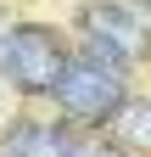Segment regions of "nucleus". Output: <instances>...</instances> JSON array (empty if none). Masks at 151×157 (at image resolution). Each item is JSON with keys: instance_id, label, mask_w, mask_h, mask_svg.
Masks as SVG:
<instances>
[{"instance_id": "obj_1", "label": "nucleus", "mask_w": 151, "mask_h": 157, "mask_svg": "<svg viewBox=\"0 0 151 157\" xmlns=\"http://www.w3.org/2000/svg\"><path fill=\"white\" fill-rule=\"evenodd\" d=\"M0 67H6L23 90H56L62 78V51H56L50 28L23 23V28H0Z\"/></svg>"}, {"instance_id": "obj_2", "label": "nucleus", "mask_w": 151, "mask_h": 157, "mask_svg": "<svg viewBox=\"0 0 151 157\" xmlns=\"http://www.w3.org/2000/svg\"><path fill=\"white\" fill-rule=\"evenodd\" d=\"M50 95L73 118H112V112L123 107V78L112 73L106 62H95V56H79V62L62 67V78H56Z\"/></svg>"}, {"instance_id": "obj_3", "label": "nucleus", "mask_w": 151, "mask_h": 157, "mask_svg": "<svg viewBox=\"0 0 151 157\" xmlns=\"http://www.w3.org/2000/svg\"><path fill=\"white\" fill-rule=\"evenodd\" d=\"M84 39L95 62H134L151 34H145V17H134V6L95 0V6H84Z\"/></svg>"}, {"instance_id": "obj_4", "label": "nucleus", "mask_w": 151, "mask_h": 157, "mask_svg": "<svg viewBox=\"0 0 151 157\" xmlns=\"http://www.w3.org/2000/svg\"><path fill=\"white\" fill-rule=\"evenodd\" d=\"M112 118H118L112 129H118V140H123L129 151H151V107H145V101H123Z\"/></svg>"}, {"instance_id": "obj_5", "label": "nucleus", "mask_w": 151, "mask_h": 157, "mask_svg": "<svg viewBox=\"0 0 151 157\" xmlns=\"http://www.w3.org/2000/svg\"><path fill=\"white\" fill-rule=\"evenodd\" d=\"M39 135H45V124H17L0 140V157H39Z\"/></svg>"}, {"instance_id": "obj_6", "label": "nucleus", "mask_w": 151, "mask_h": 157, "mask_svg": "<svg viewBox=\"0 0 151 157\" xmlns=\"http://www.w3.org/2000/svg\"><path fill=\"white\" fill-rule=\"evenodd\" d=\"M39 157H73V135L45 129V135H39Z\"/></svg>"}, {"instance_id": "obj_7", "label": "nucleus", "mask_w": 151, "mask_h": 157, "mask_svg": "<svg viewBox=\"0 0 151 157\" xmlns=\"http://www.w3.org/2000/svg\"><path fill=\"white\" fill-rule=\"evenodd\" d=\"M73 157H123V151H112L101 140H73Z\"/></svg>"}]
</instances>
